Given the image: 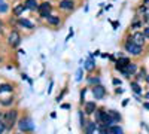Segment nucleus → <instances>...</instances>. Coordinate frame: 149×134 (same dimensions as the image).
<instances>
[{
  "mask_svg": "<svg viewBox=\"0 0 149 134\" xmlns=\"http://www.w3.org/2000/svg\"><path fill=\"white\" fill-rule=\"evenodd\" d=\"M2 121L6 125V130H10L15 124H18V110L17 109H9L5 113H2Z\"/></svg>",
  "mask_w": 149,
  "mask_h": 134,
  "instance_id": "obj_1",
  "label": "nucleus"
},
{
  "mask_svg": "<svg viewBox=\"0 0 149 134\" xmlns=\"http://www.w3.org/2000/svg\"><path fill=\"white\" fill-rule=\"evenodd\" d=\"M124 51L128 52L130 55L139 57V55H142V52H143V46H140V45H137V43H134V42L128 37V36H127V39L124 40Z\"/></svg>",
  "mask_w": 149,
  "mask_h": 134,
  "instance_id": "obj_2",
  "label": "nucleus"
},
{
  "mask_svg": "<svg viewBox=\"0 0 149 134\" xmlns=\"http://www.w3.org/2000/svg\"><path fill=\"white\" fill-rule=\"evenodd\" d=\"M18 128H19V131L21 133H31V131H34V124H33V119L30 118V116H24V118H21V119H18Z\"/></svg>",
  "mask_w": 149,
  "mask_h": 134,
  "instance_id": "obj_3",
  "label": "nucleus"
},
{
  "mask_svg": "<svg viewBox=\"0 0 149 134\" xmlns=\"http://www.w3.org/2000/svg\"><path fill=\"white\" fill-rule=\"evenodd\" d=\"M8 45L12 48V49H15V48H18L22 42V37H21V34L18 30H10V33L8 34Z\"/></svg>",
  "mask_w": 149,
  "mask_h": 134,
  "instance_id": "obj_4",
  "label": "nucleus"
},
{
  "mask_svg": "<svg viewBox=\"0 0 149 134\" xmlns=\"http://www.w3.org/2000/svg\"><path fill=\"white\" fill-rule=\"evenodd\" d=\"M52 9H54V6L51 2H42V3H39V8H37V14H39V17L42 19H46L52 14Z\"/></svg>",
  "mask_w": 149,
  "mask_h": 134,
  "instance_id": "obj_5",
  "label": "nucleus"
},
{
  "mask_svg": "<svg viewBox=\"0 0 149 134\" xmlns=\"http://www.w3.org/2000/svg\"><path fill=\"white\" fill-rule=\"evenodd\" d=\"M137 70H139V67H137V64L136 63H133V61H130L124 69H121L119 70V73L124 76V78H127V79H130L131 76H134L136 73H137Z\"/></svg>",
  "mask_w": 149,
  "mask_h": 134,
  "instance_id": "obj_6",
  "label": "nucleus"
},
{
  "mask_svg": "<svg viewBox=\"0 0 149 134\" xmlns=\"http://www.w3.org/2000/svg\"><path fill=\"white\" fill-rule=\"evenodd\" d=\"M91 92H93V95H94V99H95V100H102V99H104L106 94H107L106 88L103 87L102 83H98V85H94V87H91Z\"/></svg>",
  "mask_w": 149,
  "mask_h": 134,
  "instance_id": "obj_7",
  "label": "nucleus"
},
{
  "mask_svg": "<svg viewBox=\"0 0 149 134\" xmlns=\"http://www.w3.org/2000/svg\"><path fill=\"white\" fill-rule=\"evenodd\" d=\"M128 37L134 42V43H137V45H140V46H145V43H146V36L143 34V31H134V33H131Z\"/></svg>",
  "mask_w": 149,
  "mask_h": 134,
  "instance_id": "obj_8",
  "label": "nucleus"
},
{
  "mask_svg": "<svg viewBox=\"0 0 149 134\" xmlns=\"http://www.w3.org/2000/svg\"><path fill=\"white\" fill-rule=\"evenodd\" d=\"M74 6H76V2H74V0H60L58 2V9L66 10V12L73 10Z\"/></svg>",
  "mask_w": 149,
  "mask_h": 134,
  "instance_id": "obj_9",
  "label": "nucleus"
},
{
  "mask_svg": "<svg viewBox=\"0 0 149 134\" xmlns=\"http://www.w3.org/2000/svg\"><path fill=\"white\" fill-rule=\"evenodd\" d=\"M98 107H97L95 101H85L84 103V112H85V115H94Z\"/></svg>",
  "mask_w": 149,
  "mask_h": 134,
  "instance_id": "obj_10",
  "label": "nucleus"
},
{
  "mask_svg": "<svg viewBox=\"0 0 149 134\" xmlns=\"http://www.w3.org/2000/svg\"><path fill=\"white\" fill-rule=\"evenodd\" d=\"M18 27H22V28H26V30H34V24L29 18L19 17L18 18Z\"/></svg>",
  "mask_w": 149,
  "mask_h": 134,
  "instance_id": "obj_11",
  "label": "nucleus"
},
{
  "mask_svg": "<svg viewBox=\"0 0 149 134\" xmlns=\"http://www.w3.org/2000/svg\"><path fill=\"white\" fill-rule=\"evenodd\" d=\"M45 21H46L48 26H51V27H58L60 24H61V17H60V15H54V14H51Z\"/></svg>",
  "mask_w": 149,
  "mask_h": 134,
  "instance_id": "obj_12",
  "label": "nucleus"
},
{
  "mask_svg": "<svg viewBox=\"0 0 149 134\" xmlns=\"http://www.w3.org/2000/svg\"><path fill=\"white\" fill-rule=\"evenodd\" d=\"M107 112V118H109V121L112 124H118L119 121H121V113L119 112H116V110H113V109H110V110H106Z\"/></svg>",
  "mask_w": 149,
  "mask_h": 134,
  "instance_id": "obj_13",
  "label": "nucleus"
},
{
  "mask_svg": "<svg viewBox=\"0 0 149 134\" xmlns=\"http://www.w3.org/2000/svg\"><path fill=\"white\" fill-rule=\"evenodd\" d=\"M95 69V60H94V57L90 54L88 55V58L84 61V70H86V72H93Z\"/></svg>",
  "mask_w": 149,
  "mask_h": 134,
  "instance_id": "obj_14",
  "label": "nucleus"
},
{
  "mask_svg": "<svg viewBox=\"0 0 149 134\" xmlns=\"http://www.w3.org/2000/svg\"><path fill=\"white\" fill-rule=\"evenodd\" d=\"M97 128H98V124L95 122V121H88V122H86V125H85L82 130H84L85 134H94Z\"/></svg>",
  "mask_w": 149,
  "mask_h": 134,
  "instance_id": "obj_15",
  "label": "nucleus"
},
{
  "mask_svg": "<svg viewBox=\"0 0 149 134\" xmlns=\"http://www.w3.org/2000/svg\"><path fill=\"white\" fill-rule=\"evenodd\" d=\"M24 10H27L26 5H24V2H22V3H18V5H15L14 8H12V15L19 18V17L24 14Z\"/></svg>",
  "mask_w": 149,
  "mask_h": 134,
  "instance_id": "obj_16",
  "label": "nucleus"
},
{
  "mask_svg": "<svg viewBox=\"0 0 149 134\" xmlns=\"http://www.w3.org/2000/svg\"><path fill=\"white\" fill-rule=\"evenodd\" d=\"M24 5H26L27 10H31V12L37 10V8H39V2L37 0H24Z\"/></svg>",
  "mask_w": 149,
  "mask_h": 134,
  "instance_id": "obj_17",
  "label": "nucleus"
},
{
  "mask_svg": "<svg viewBox=\"0 0 149 134\" xmlns=\"http://www.w3.org/2000/svg\"><path fill=\"white\" fill-rule=\"evenodd\" d=\"M130 88H131V91H133L134 94H137V95H140V94L143 92V90H142V87L139 85L137 81H130Z\"/></svg>",
  "mask_w": 149,
  "mask_h": 134,
  "instance_id": "obj_18",
  "label": "nucleus"
},
{
  "mask_svg": "<svg viewBox=\"0 0 149 134\" xmlns=\"http://www.w3.org/2000/svg\"><path fill=\"white\" fill-rule=\"evenodd\" d=\"M102 81H100V76H94V75H90L86 76V83L90 85V87H94V85H98Z\"/></svg>",
  "mask_w": 149,
  "mask_h": 134,
  "instance_id": "obj_19",
  "label": "nucleus"
},
{
  "mask_svg": "<svg viewBox=\"0 0 149 134\" xmlns=\"http://www.w3.org/2000/svg\"><path fill=\"white\" fill-rule=\"evenodd\" d=\"M3 92H14V85L12 83H0V94Z\"/></svg>",
  "mask_w": 149,
  "mask_h": 134,
  "instance_id": "obj_20",
  "label": "nucleus"
},
{
  "mask_svg": "<svg viewBox=\"0 0 149 134\" xmlns=\"http://www.w3.org/2000/svg\"><path fill=\"white\" fill-rule=\"evenodd\" d=\"M14 101H15L14 97H6V99H0V104H2L3 107H9V106H12V104H14Z\"/></svg>",
  "mask_w": 149,
  "mask_h": 134,
  "instance_id": "obj_21",
  "label": "nucleus"
},
{
  "mask_svg": "<svg viewBox=\"0 0 149 134\" xmlns=\"http://www.w3.org/2000/svg\"><path fill=\"white\" fill-rule=\"evenodd\" d=\"M142 26H143V21H139V15H136V18L133 19V22H131L130 27L134 30V28H140Z\"/></svg>",
  "mask_w": 149,
  "mask_h": 134,
  "instance_id": "obj_22",
  "label": "nucleus"
},
{
  "mask_svg": "<svg viewBox=\"0 0 149 134\" xmlns=\"http://www.w3.org/2000/svg\"><path fill=\"white\" fill-rule=\"evenodd\" d=\"M136 81H137V82H140L142 79L145 81V78H146V70L145 69H140V70H137V73H136Z\"/></svg>",
  "mask_w": 149,
  "mask_h": 134,
  "instance_id": "obj_23",
  "label": "nucleus"
},
{
  "mask_svg": "<svg viewBox=\"0 0 149 134\" xmlns=\"http://www.w3.org/2000/svg\"><path fill=\"white\" fill-rule=\"evenodd\" d=\"M8 10H9V5L5 0H0V14H6Z\"/></svg>",
  "mask_w": 149,
  "mask_h": 134,
  "instance_id": "obj_24",
  "label": "nucleus"
},
{
  "mask_svg": "<svg viewBox=\"0 0 149 134\" xmlns=\"http://www.w3.org/2000/svg\"><path fill=\"white\" fill-rule=\"evenodd\" d=\"M142 21H143L145 24H148V26H149V6H146L145 12L142 14Z\"/></svg>",
  "mask_w": 149,
  "mask_h": 134,
  "instance_id": "obj_25",
  "label": "nucleus"
},
{
  "mask_svg": "<svg viewBox=\"0 0 149 134\" xmlns=\"http://www.w3.org/2000/svg\"><path fill=\"white\" fill-rule=\"evenodd\" d=\"M82 78H84V67H79L76 72V82H81Z\"/></svg>",
  "mask_w": 149,
  "mask_h": 134,
  "instance_id": "obj_26",
  "label": "nucleus"
},
{
  "mask_svg": "<svg viewBox=\"0 0 149 134\" xmlns=\"http://www.w3.org/2000/svg\"><path fill=\"white\" fill-rule=\"evenodd\" d=\"M79 121H81V127H82V128L86 125V122H88V121L85 119V116H84V112H82V110H79Z\"/></svg>",
  "mask_w": 149,
  "mask_h": 134,
  "instance_id": "obj_27",
  "label": "nucleus"
},
{
  "mask_svg": "<svg viewBox=\"0 0 149 134\" xmlns=\"http://www.w3.org/2000/svg\"><path fill=\"white\" fill-rule=\"evenodd\" d=\"M110 130H112V133H113V134H124V133H122V130H121V127H118V125L110 127Z\"/></svg>",
  "mask_w": 149,
  "mask_h": 134,
  "instance_id": "obj_28",
  "label": "nucleus"
},
{
  "mask_svg": "<svg viewBox=\"0 0 149 134\" xmlns=\"http://www.w3.org/2000/svg\"><path fill=\"white\" fill-rule=\"evenodd\" d=\"M85 94H86V88H82L81 90V104L85 103Z\"/></svg>",
  "mask_w": 149,
  "mask_h": 134,
  "instance_id": "obj_29",
  "label": "nucleus"
},
{
  "mask_svg": "<svg viewBox=\"0 0 149 134\" xmlns=\"http://www.w3.org/2000/svg\"><path fill=\"white\" fill-rule=\"evenodd\" d=\"M6 131V125H5V122L2 121V118H0V134H3Z\"/></svg>",
  "mask_w": 149,
  "mask_h": 134,
  "instance_id": "obj_30",
  "label": "nucleus"
},
{
  "mask_svg": "<svg viewBox=\"0 0 149 134\" xmlns=\"http://www.w3.org/2000/svg\"><path fill=\"white\" fill-rule=\"evenodd\" d=\"M112 83H113L115 87H121L122 81H121V79H118V78H113V79H112Z\"/></svg>",
  "mask_w": 149,
  "mask_h": 134,
  "instance_id": "obj_31",
  "label": "nucleus"
},
{
  "mask_svg": "<svg viewBox=\"0 0 149 134\" xmlns=\"http://www.w3.org/2000/svg\"><path fill=\"white\" fill-rule=\"evenodd\" d=\"M66 92H67V90H63V92L57 95V101H58V103H60L61 100H63V97H64V94H66Z\"/></svg>",
  "mask_w": 149,
  "mask_h": 134,
  "instance_id": "obj_32",
  "label": "nucleus"
},
{
  "mask_svg": "<svg viewBox=\"0 0 149 134\" xmlns=\"http://www.w3.org/2000/svg\"><path fill=\"white\" fill-rule=\"evenodd\" d=\"M143 34H145V36H146V39H148V40H149V26H148V27H145V28H143Z\"/></svg>",
  "mask_w": 149,
  "mask_h": 134,
  "instance_id": "obj_33",
  "label": "nucleus"
},
{
  "mask_svg": "<svg viewBox=\"0 0 149 134\" xmlns=\"http://www.w3.org/2000/svg\"><path fill=\"white\" fill-rule=\"evenodd\" d=\"M112 27H113V30H118V27H119V21H112Z\"/></svg>",
  "mask_w": 149,
  "mask_h": 134,
  "instance_id": "obj_34",
  "label": "nucleus"
},
{
  "mask_svg": "<svg viewBox=\"0 0 149 134\" xmlns=\"http://www.w3.org/2000/svg\"><path fill=\"white\" fill-rule=\"evenodd\" d=\"M73 34H74V33H73V30H70V31H69V34H67V37H66V42H69V40H70V37H73Z\"/></svg>",
  "mask_w": 149,
  "mask_h": 134,
  "instance_id": "obj_35",
  "label": "nucleus"
},
{
  "mask_svg": "<svg viewBox=\"0 0 149 134\" xmlns=\"http://www.w3.org/2000/svg\"><path fill=\"white\" fill-rule=\"evenodd\" d=\"M52 87H54V82L51 81V82H49V88H48V94H49V92L52 91Z\"/></svg>",
  "mask_w": 149,
  "mask_h": 134,
  "instance_id": "obj_36",
  "label": "nucleus"
},
{
  "mask_svg": "<svg viewBox=\"0 0 149 134\" xmlns=\"http://www.w3.org/2000/svg\"><path fill=\"white\" fill-rule=\"evenodd\" d=\"M61 109H66V110H69V109H72L70 104H61Z\"/></svg>",
  "mask_w": 149,
  "mask_h": 134,
  "instance_id": "obj_37",
  "label": "nucleus"
},
{
  "mask_svg": "<svg viewBox=\"0 0 149 134\" xmlns=\"http://www.w3.org/2000/svg\"><path fill=\"white\" fill-rule=\"evenodd\" d=\"M91 55L93 57H98V55H102V54H100V51H94V52H91Z\"/></svg>",
  "mask_w": 149,
  "mask_h": 134,
  "instance_id": "obj_38",
  "label": "nucleus"
},
{
  "mask_svg": "<svg viewBox=\"0 0 149 134\" xmlns=\"http://www.w3.org/2000/svg\"><path fill=\"white\" fill-rule=\"evenodd\" d=\"M115 92H116V94H122V92H124V90H122V88H119V87H118V88H116V90H115Z\"/></svg>",
  "mask_w": 149,
  "mask_h": 134,
  "instance_id": "obj_39",
  "label": "nucleus"
},
{
  "mask_svg": "<svg viewBox=\"0 0 149 134\" xmlns=\"http://www.w3.org/2000/svg\"><path fill=\"white\" fill-rule=\"evenodd\" d=\"M143 107L146 109V110H149V101H146V103H143Z\"/></svg>",
  "mask_w": 149,
  "mask_h": 134,
  "instance_id": "obj_40",
  "label": "nucleus"
},
{
  "mask_svg": "<svg viewBox=\"0 0 149 134\" xmlns=\"http://www.w3.org/2000/svg\"><path fill=\"white\" fill-rule=\"evenodd\" d=\"M103 8H104V10H109V9H110V8H112V5H104V6H103Z\"/></svg>",
  "mask_w": 149,
  "mask_h": 134,
  "instance_id": "obj_41",
  "label": "nucleus"
},
{
  "mask_svg": "<svg viewBox=\"0 0 149 134\" xmlns=\"http://www.w3.org/2000/svg\"><path fill=\"white\" fill-rule=\"evenodd\" d=\"M128 100H130V99H125V100H124V101H122V106H127V104H128Z\"/></svg>",
  "mask_w": 149,
  "mask_h": 134,
  "instance_id": "obj_42",
  "label": "nucleus"
},
{
  "mask_svg": "<svg viewBox=\"0 0 149 134\" xmlns=\"http://www.w3.org/2000/svg\"><path fill=\"white\" fill-rule=\"evenodd\" d=\"M102 58H110L109 54H102Z\"/></svg>",
  "mask_w": 149,
  "mask_h": 134,
  "instance_id": "obj_43",
  "label": "nucleus"
},
{
  "mask_svg": "<svg viewBox=\"0 0 149 134\" xmlns=\"http://www.w3.org/2000/svg\"><path fill=\"white\" fill-rule=\"evenodd\" d=\"M145 81H146V83H149V75H146V78H145Z\"/></svg>",
  "mask_w": 149,
  "mask_h": 134,
  "instance_id": "obj_44",
  "label": "nucleus"
},
{
  "mask_svg": "<svg viewBox=\"0 0 149 134\" xmlns=\"http://www.w3.org/2000/svg\"><path fill=\"white\" fill-rule=\"evenodd\" d=\"M143 5H149V0H143Z\"/></svg>",
  "mask_w": 149,
  "mask_h": 134,
  "instance_id": "obj_45",
  "label": "nucleus"
},
{
  "mask_svg": "<svg viewBox=\"0 0 149 134\" xmlns=\"http://www.w3.org/2000/svg\"><path fill=\"white\" fill-rule=\"evenodd\" d=\"M2 63H3V58H2V57H0V64H2Z\"/></svg>",
  "mask_w": 149,
  "mask_h": 134,
  "instance_id": "obj_46",
  "label": "nucleus"
},
{
  "mask_svg": "<svg viewBox=\"0 0 149 134\" xmlns=\"http://www.w3.org/2000/svg\"><path fill=\"white\" fill-rule=\"evenodd\" d=\"M145 97H146V99H149V92H146V95H145Z\"/></svg>",
  "mask_w": 149,
  "mask_h": 134,
  "instance_id": "obj_47",
  "label": "nucleus"
},
{
  "mask_svg": "<svg viewBox=\"0 0 149 134\" xmlns=\"http://www.w3.org/2000/svg\"><path fill=\"white\" fill-rule=\"evenodd\" d=\"M0 118H2V112H0Z\"/></svg>",
  "mask_w": 149,
  "mask_h": 134,
  "instance_id": "obj_48",
  "label": "nucleus"
},
{
  "mask_svg": "<svg viewBox=\"0 0 149 134\" xmlns=\"http://www.w3.org/2000/svg\"><path fill=\"white\" fill-rule=\"evenodd\" d=\"M17 134H22V133H17Z\"/></svg>",
  "mask_w": 149,
  "mask_h": 134,
  "instance_id": "obj_49",
  "label": "nucleus"
}]
</instances>
